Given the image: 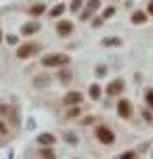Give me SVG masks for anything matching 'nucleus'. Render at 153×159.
I'll return each instance as SVG.
<instances>
[{"label": "nucleus", "instance_id": "obj_23", "mask_svg": "<svg viewBox=\"0 0 153 159\" xmlns=\"http://www.w3.org/2000/svg\"><path fill=\"white\" fill-rule=\"evenodd\" d=\"M76 115H80V109H78V105H76V107H72V109L67 111V117H76Z\"/></svg>", "mask_w": 153, "mask_h": 159}, {"label": "nucleus", "instance_id": "obj_29", "mask_svg": "<svg viewBox=\"0 0 153 159\" xmlns=\"http://www.w3.org/2000/svg\"><path fill=\"white\" fill-rule=\"evenodd\" d=\"M0 42H2V30H0Z\"/></svg>", "mask_w": 153, "mask_h": 159}, {"label": "nucleus", "instance_id": "obj_21", "mask_svg": "<svg viewBox=\"0 0 153 159\" xmlns=\"http://www.w3.org/2000/svg\"><path fill=\"white\" fill-rule=\"evenodd\" d=\"M82 4H84L82 0H72V4H69V8H72L73 13H78V11L82 8Z\"/></svg>", "mask_w": 153, "mask_h": 159}, {"label": "nucleus", "instance_id": "obj_26", "mask_svg": "<svg viewBox=\"0 0 153 159\" xmlns=\"http://www.w3.org/2000/svg\"><path fill=\"white\" fill-rule=\"evenodd\" d=\"M90 13H92V11H88V8H84V11H82V19H88V17H90Z\"/></svg>", "mask_w": 153, "mask_h": 159}, {"label": "nucleus", "instance_id": "obj_20", "mask_svg": "<svg viewBox=\"0 0 153 159\" xmlns=\"http://www.w3.org/2000/svg\"><path fill=\"white\" fill-rule=\"evenodd\" d=\"M40 157H57V153L46 147V149H40Z\"/></svg>", "mask_w": 153, "mask_h": 159}, {"label": "nucleus", "instance_id": "obj_15", "mask_svg": "<svg viewBox=\"0 0 153 159\" xmlns=\"http://www.w3.org/2000/svg\"><path fill=\"white\" fill-rule=\"evenodd\" d=\"M88 94H90V98H95V101L101 98V86H99V84H92V86L88 88Z\"/></svg>", "mask_w": 153, "mask_h": 159}, {"label": "nucleus", "instance_id": "obj_14", "mask_svg": "<svg viewBox=\"0 0 153 159\" xmlns=\"http://www.w3.org/2000/svg\"><path fill=\"white\" fill-rule=\"evenodd\" d=\"M49 75H36L34 78V86L36 88H42V86H49Z\"/></svg>", "mask_w": 153, "mask_h": 159}, {"label": "nucleus", "instance_id": "obj_2", "mask_svg": "<svg viewBox=\"0 0 153 159\" xmlns=\"http://www.w3.org/2000/svg\"><path fill=\"white\" fill-rule=\"evenodd\" d=\"M38 50H40V44H36V42H25V44H21V46L17 48V57H19V59H30V57H34Z\"/></svg>", "mask_w": 153, "mask_h": 159}, {"label": "nucleus", "instance_id": "obj_27", "mask_svg": "<svg viewBox=\"0 0 153 159\" xmlns=\"http://www.w3.org/2000/svg\"><path fill=\"white\" fill-rule=\"evenodd\" d=\"M0 113H8V107H4V105H0Z\"/></svg>", "mask_w": 153, "mask_h": 159}, {"label": "nucleus", "instance_id": "obj_5", "mask_svg": "<svg viewBox=\"0 0 153 159\" xmlns=\"http://www.w3.org/2000/svg\"><path fill=\"white\" fill-rule=\"evenodd\" d=\"M63 103L67 105V107H76V105L82 103V94L78 92V90H72V92H67V94H65Z\"/></svg>", "mask_w": 153, "mask_h": 159}, {"label": "nucleus", "instance_id": "obj_12", "mask_svg": "<svg viewBox=\"0 0 153 159\" xmlns=\"http://www.w3.org/2000/svg\"><path fill=\"white\" fill-rule=\"evenodd\" d=\"M27 13H30L32 17H40V15H44V13H46V7H44V4H32Z\"/></svg>", "mask_w": 153, "mask_h": 159}, {"label": "nucleus", "instance_id": "obj_7", "mask_svg": "<svg viewBox=\"0 0 153 159\" xmlns=\"http://www.w3.org/2000/svg\"><path fill=\"white\" fill-rule=\"evenodd\" d=\"M73 30V23L72 21H61V23H57V34L61 36V38H65V36H69Z\"/></svg>", "mask_w": 153, "mask_h": 159}, {"label": "nucleus", "instance_id": "obj_17", "mask_svg": "<svg viewBox=\"0 0 153 159\" xmlns=\"http://www.w3.org/2000/svg\"><path fill=\"white\" fill-rule=\"evenodd\" d=\"M145 101H147V105L153 109V88H147L145 90Z\"/></svg>", "mask_w": 153, "mask_h": 159}, {"label": "nucleus", "instance_id": "obj_13", "mask_svg": "<svg viewBox=\"0 0 153 159\" xmlns=\"http://www.w3.org/2000/svg\"><path fill=\"white\" fill-rule=\"evenodd\" d=\"M130 21H132L134 25H141V23H145V21H147V15L143 13V11H137V13H132Z\"/></svg>", "mask_w": 153, "mask_h": 159}, {"label": "nucleus", "instance_id": "obj_4", "mask_svg": "<svg viewBox=\"0 0 153 159\" xmlns=\"http://www.w3.org/2000/svg\"><path fill=\"white\" fill-rule=\"evenodd\" d=\"M124 80H113V82H109L107 84V94L109 96H120L122 92H124Z\"/></svg>", "mask_w": 153, "mask_h": 159}, {"label": "nucleus", "instance_id": "obj_11", "mask_svg": "<svg viewBox=\"0 0 153 159\" xmlns=\"http://www.w3.org/2000/svg\"><path fill=\"white\" fill-rule=\"evenodd\" d=\"M38 143H40L42 147H53V144L57 143V138L53 134H40L38 136Z\"/></svg>", "mask_w": 153, "mask_h": 159}, {"label": "nucleus", "instance_id": "obj_19", "mask_svg": "<svg viewBox=\"0 0 153 159\" xmlns=\"http://www.w3.org/2000/svg\"><path fill=\"white\" fill-rule=\"evenodd\" d=\"M63 140H67V143L76 144V143H78V136H76V134H72V132H65V134H63Z\"/></svg>", "mask_w": 153, "mask_h": 159}, {"label": "nucleus", "instance_id": "obj_25", "mask_svg": "<svg viewBox=\"0 0 153 159\" xmlns=\"http://www.w3.org/2000/svg\"><path fill=\"white\" fill-rule=\"evenodd\" d=\"M132 157H137V153H134V151H126V153H122V159H132Z\"/></svg>", "mask_w": 153, "mask_h": 159}, {"label": "nucleus", "instance_id": "obj_3", "mask_svg": "<svg viewBox=\"0 0 153 159\" xmlns=\"http://www.w3.org/2000/svg\"><path fill=\"white\" fill-rule=\"evenodd\" d=\"M95 134H97L101 144H113V140H115V134L111 132V128H107V126H99L95 130Z\"/></svg>", "mask_w": 153, "mask_h": 159}, {"label": "nucleus", "instance_id": "obj_6", "mask_svg": "<svg viewBox=\"0 0 153 159\" xmlns=\"http://www.w3.org/2000/svg\"><path fill=\"white\" fill-rule=\"evenodd\" d=\"M118 113H120V117H130L132 115V103L128 98H122L118 103Z\"/></svg>", "mask_w": 153, "mask_h": 159}, {"label": "nucleus", "instance_id": "obj_1", "mask_svg": "<svg viewBox=\"0 0 153 159\" xmlns=\"http://www.w3.org/2000/svg\"><path fill=\"white\" fill-rule=\"evenodd\" d=\"M44 67H63V65H69V57L61 55V52H50V55H44L40 61Z\"/></svg>", "mask_w": 153, "mask_h": 159}, {"label": "nucleus", "instance_id": "obj_16", "mask_svg": "<svg viewBox=\"0 0 153 159\" xmlns=\"http://www.w3.org/2000/svg\"><path fill=\"white\" fill-rule=\"evenodd\" d=\"M65 13V4H57V7H53V11H50L49 15L50 17H61Z\"/></svg>", "mask_w": 153, "mask_h": 159}, {"label": "nucleus", "instance_id": "obj_18", "mask_svg": "<svg viewBox=\"0 0 153 159\" xmlns=\"http://www.w3.org/2000/svg\"><path fill=\"white\" fill-rule=\"evenodd\" d=\"M99 7H101V0H88V2H86V8H88V11H97Z\"/></svg>", "mask_w": 153, "mask_h": 159}, {"label": "nucleus", "instance_id": "obj_8", "mask_svg": "<svg viewBox=\"0 0 153 159\" xmlns=\"http://www.w3.org/2000/svg\"><path fill=\"white\" fill-rule=\"evenodd\" d=\"M72 78H73V73H72V69H69L67 65H63V67H59V80H61L63 84H67V82H72Z\"/></svg>", "mask_w": 153, "mask_h": 159}, {"label": "nucleus", "instance_id": "obj_10", "mask_svg": "<svg viewBox=\"0 0 153 159\" xmlns=\"http://www.w3.org/2000/svg\"><path fill=\"white\" fill-rule=\"evenodd\" d=\"M101 44L107 46V48H115V46H122V38H118V36H107V38H103Z\"/></svg>", "mask_w": 153, "mask_h": 159}, {"label": "nucleus", "instance_id": "obj_22", "mask_svg": "<svg viewBox=\"0 0 153 159\" xmlns=\"http://www.w3.org/2000/svg\"><path fill=\"white\" fill-rule=\"evenodd\" d=\"M115 15V7H107L103 11V19H109V17H113Z\"/></svg>", "mask_w": 153, "mask_h": 159}, {"label": "nucleus", "instance_id": "obj_9", "mask_svg": "<svg viewBox=\"0 0 153 159\" xmlns=\"http://www.w3.org/2000/svg\"><path fill=\"white\" fill-rule=\"evenodd\" d=\"M38 30H40V23H38V21H32V23H25L23 27H21V34H23V36H32V34H36Z\"/></svg>", "mask_w": 153, "mask_h": 159}, {"label": "nucleus", "instance_id": "obj_24", "mask_svg": "<svg viewBox=\"0 0 153 159\" xmlns=\"http://www.w3.org/2000/svg\"><path fill=\"white\" fill-rule=\"evenodd\" d=\"M17 42H19L17 36H13V34H8V36H7V44H17Z\"/></svg>", "mask_w": 153, "mask_h": 159}, {"label": "nucleus", "instance_id": "obj_28", "mask_svg": "<svg viewBox=\"0 0 153 159\" xmlns=\"http://www.w3.org/2000/svg\"><path fill=\"white\" fill-rule=\"evenodd\" d=\"M147 11H149V13H151V15H153V0H151V2H149V8H147Z\"/></svg>", "mask_w": 153, "mask_h": 159}]
</instances>
